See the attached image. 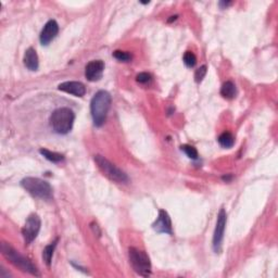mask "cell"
<instances>
[{
	"mask_svg": "<svg viewBox=\"0 0 278 278\" xmlns=\"http://www.w3.org/2000/svg\"><path fill=\"white\" fill-rule=\"evenodd\" d=\"M110 93L105 91L98 92L92 99L91 102V112L94 126H102L105 119H107L108 111L111 105Z\"/></svg>",
	"mask_w": 278,
	"mask_h": 278,
	"instance_id": "cell-1",
	"label": "cell"
},
{
	"mask_svg": "<svg viewBox=\"0 0 278 278\" xmlns=\"http://www.w3.org/2000/svg\"><path fill=\"white\" fill-rule=\"evenodd\" d=\"M75 120V114L69 108H59L53 111L50 116V126L60 135H65L72 130Z\"/></svg>",
	"mask_w": 278,
	"mask_h": 278,
	"instance_id": "cell-2",
	"label": "cell"
},
{
	"mask_svg": "<svg viewBox=\"0 0 278 278\" xmlns=\"http://www.w3.org/2000/svg\"><path fill=\"white\" fill-rule=\"evenodd\" d=\"M1 252L5 259L9 260L11 263L16 266V268H19L21 271L26 272V273H30L35 276L41 275L36 266L33 264L29 259H26L25 257H23V255L20 254L15 249H13L7 242L1 243Z\"/></svg>",
	"mask_w": 278,
	"mask_h": 278,
	"instance_id": "cell-3",
	"label": "cell"
},
{
	"mask_svg": "<svg viewBox=\"0 0 278 278\" xmlns=\"http://www.w3.org/2000/svg\"><path fill=\"white\" fill-rule=\"evenodd\" d=\"M21 185L33 197L45 200L52 198V188L46 181L37 177H26L21 182Z\"/></svg>",
	"mask_w": 278,
	"mask_h": 278,
	"instance_id": "cell-4",
	"label": "cell"
},
{
	"mask_svg": "<svg viewBox=\"0 0 278 278\" xmlns=\"http://www.w3.org/2000/svg\"><path fill=\"white\" fill-rule=\"evenodd\" d=\"M129 258L132 268L137 274L143 277H148L151 274V262L146 252L132 247L129 250Z\"/></svg>",
	"mask_w": 278,
	"mask_h": 278,
	"instance_id": "cell-5",
	"label": "cell"
},
{
	"mask_svg": "<svg viewBox=\"0 0 278 278\" xmlns=\"http://www.w3.org/2000/svg\"><path fill=\"white\" fill-rule=\"evenodd\" d=\"M94 161H96L100 171L111 181H114L116 183H127L130 181L129 176H127L123 171L111 163L109 160L102 157V155H94Z\"/></svg>",
	"mask_w": 278,
	"mask_h": 278,
	"instance_id": "cell-6",
	"label": "cell"
},
{
	"mask_svg": "<svg viewBox=\"0 0 278 278\" xmlns=\"http://www.w3.org/2000/svg\"><path fill=\"white\" fill-rule=\"evenodd\" d=\"M41 225L42 222L37 214H32L27 218L25 225L22 229V235H23L25 244H30L37 237L41 231Z\"/></svg>",
	"mask_w": 278,
	"mask_h": 278,
	"instance_id": "cell-7",
	"label": "cell"
},
{
	"mask_svg": "<svg viewBox=\"0 0 278 278\" xmlns=\"http://www.w3.org/2000/svg\"><path fill=\"white\" fill-rule=\"evenodd\" d=\"M227 222V214L224 208H222L218 215V222H216L214 236H213V249L214 251L218 253L222 249V242H223L225 227Z\"/></svg>",
	"mask_w": 278,
	"mask_h": 278,
	"instance_id": "cell-8",
	"label": "cell"
},
{
	"mask_svg": "<svg viewBox=\"0 0 278 278\" xmlns=\"http://www.w3.org/2000/svg\"><path fill=\"white\" fill-rule=\"evenodd\" d=\"M104 70V63L101 60H93L86 65L85 76L88 81L94 82L101 79Z\"/></svg>",
	"mask_w": 278,
	"mask_h": 278,
	"instance_id": "cell-9",
	"label": "cell"
},
{
	"mask_svg": "<svg viewBox=\"0 0 278 278\" xmlns=\"http://www.w3.org/2000/svg\"><path fill=\"white\" fill-rule=\"evenodd\" d=\"M152 229L158 232H165V233H169V235L173 233V232H172V221L166 211L164 210L159 211V216L153 223Z\"/></svg>",
	"mask_w": 278,
	"mask_h": 278,
	"instance_id": "cell-10",
	"label": "cell"
},
{
	"mask_svg": "<svg viewBox=\"0 0 278 278\" xmlns=\"http://www.w3.org/2000/svg\"><path fill=\"white\" fill-rule=\"evenodd\" d=\"M59 32V25L54 20H50L44 26V29L41 33V43L42 45L47 46L48 44L54 40V37L58 35Z\"/></svg>",
	"mask_w": 278,
	"mask_h": 278,
	"instance_id": "cell-11",
	"label": "cell"
},
{
	"mask_svg": "<svg viewBox=\"0 0 278 278\" xmlns=\"http://www.w3.org/2000/svg\"><path fill=\"white\" fill-rule=\"evenodd\" d=\"M59 91L74 94L76 97H83L86 93L85 86L80 82H64L59 85Z\"/></svg>",
	"mask_w": 278,
	"mask_h": 278,
	"instance_id": "cell-12",
	"label": "cell"
},
{
	"mask_svg": "<svg viewBox=\"0 0 278 278\" xmlns=\"http://www.w3.org/2000/svg\"><path fill=\"white\" fill-rule=\"evenodd\" d=\"M23 61L24 65L30 71H36L38 69V65H40V62H38V55L34 48H29L26 50Z\"/></svg>",
	"mask_w": 278,
	"mask_h": 278,
	"instance_id": "cell-13",
	"label": "cell"
},
{
	"mask_svg": "<svg viewBox=\"0 0 278 278\" xmlns=\"http://www.w3.org/2000/svg\"><path fill=\"white\" fill-rule=\"evenodd\" d=\"M236 86L231 81L224 83L221 88V94L226 99H232L236 96Z\"/></svg>",
	"mask_w": 278,
	"mask_h": 278,
	"instance_id": "cell-14",
	"label": "cell"
},
{
	"mask_svg": "<svg viewBox=\"0 0 278 278\" xmlns=\"http://www.w3.org/2000/svg\"><path fill=\"white\" fill-rule=\"evenodd\" d=\"M57 242H58V239H55L53 242L48 244V246L45 249H44L43 259H44V261H45V263L47 264V266H50V264H51L52 255H53L55 247H57Z\"/></svg>",
	"mask_w": 278,
	"mask_h": 278,
	"instance_id": "cell-15",
	"label": "cell"
},
{
	"mask_svg": "<svg viewBox=\"0 0 278 278\" xmlns=\"http://www.w3.org/2000/svg\"><path fill=\"white\" fill-rule=\"evenodd\" d=\"M40 152L47 160L51 161V162H53V163L62 162V161L64 160V155L63 154L58 153V152H52V151H50V150H47V149H41Z\"/></svg>",
	"mask_w": 278,
	"mask_h": 278,
	"instance_id": "cell-16",
	"label": "cell"
},
{
	"mask_svg": "<svg viewBox=\"0 0 278 278\" xmlns=\"http://www.w3.org/2000/svg\"><path fill=\"white\" fill-rule=\"evenodd\" d=\"M219 143L224 148H231L235 143V138L230 132H225L219 137Z\"/></svg>",
	"mask_w": 278,
	"mask_h": 278,
	"instance_id": "cell-17",
	"label": "cell"
},
{
	"mask_svg": "<svg viewBox=\"0 0 278 278\" xmlns=\"http://www.w3.org/2000/svg\"><path fill=\"white\" fill-rule=\"evenodd\" d=\"M182 151H184L186 153V155L188 158H190L192 160H197L198 159V151L197 149L190 146V144H184V146L181 147Z\"/></svg>",
	"mask_w": 278,
	"mask_h": 278,
	"instance_id": "cell-18",
	"label": "cell"
},
{
	"mask_svg": "<svg viewBox=\"0 0 278 278\" xmlns=\"http://www.w3.org/2000/svg\"><path fill=\"white\" fill-rule=\"evenodd\" d=\"M184 63L186 64L187 68H193L194 65H196L197 63V58H196V55H194L193 52L191 51H187L185 52L184 54Z\"/></svg>",
	"mask_w": 278,
	"mask_h": 278,
	"instance_id": "cell-19",
	"label": "cell"
},
{
	"mask_svg": "<svg viewBox=\"0 0 278 278\" xmlns=\"http://www.w3.org/2000/svg\"><path fill=\"white\" fill-rule=\"evenodd\" d=\"M113 57L119 60V61H123V62H129V61L132 60V54L126 52V51H121V50H116V51L113 52Z\"/></svg>",
	"mask_w": 278,
	"mask_h": 278,
	"instance_id": "cell-20",
	"label": "cell"
},
{
	"mask_svg": "<svg viewBox=\"0 0 278 278\" xmlns=\"http://www.w3.org/2000/svg\"><path fill=\"white\" fill-rule=\"evenodd\" d=\"M205 74H207V66L205 65L200 66V68L196 71V73H194V80H196L197 83H200L204 79Z\"/></svg>",
	"mask_w": 278,
	"mask_h": 278,
	"instance_id": "cell-21",
	"label": "cell"
},
{
	"mask_svg": "<svg viewBox=\"0 0 278 278\" xmlns=\"http://www.w3.org/2000/svg\"><path fill=\"white\" fill-rule=\"evenodd\" d=\"M136 80L138 83H140V84H147L150 81H151V75L149 73H139L136 77Z\"/></svg>",
	"mask_w": 278,
	"mask_h": 278,
	"instance_id": "cell-22",
	"label": "cell"
},
{
	"mask_svg": "<svg viewBox=\"0 0 278 278\" xmlns=\"http://www.w3.org/2000/svg\"><path fill=\"white\" fill-rule=\"evenodd\" d=\"M232 4V2H226V1H221L220 2V5L222 8L223 7H229V5H231Z\"/></svg>",
	"mask_w": 278,
	"mask_h": 278,
	"instance_id": "cell-23",
	"label": "cell"
}]
</instances>
